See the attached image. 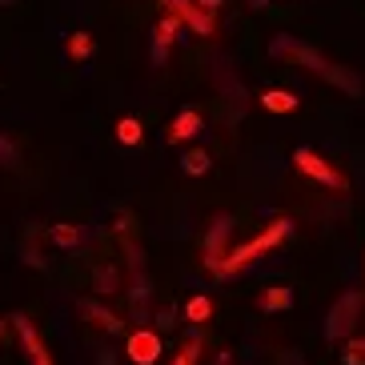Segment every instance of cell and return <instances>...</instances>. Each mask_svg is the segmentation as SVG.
Returning <instances> with one entry per match:
<instances>
[{"instance_id": "cell-1", "label": "cell", "mask_w": 365, "mask_h": 365, "mask_svg": "<svg viewBox=\"0 0 365 365\" xmlns=\"http://www.w3.org/2000/svg\"><path fill=\"white\" fill-rule=\"evenodd\" d=\"M269 56H277V61H293V65H301L305 73H313L317 81L333 85L337 93H345V97H361V93H365L361 76H357L354 68L333 65L329 56H322L313 44L297 41V36H289V33H281V36H273V41H269Z\"/></svg>"}, {"instance_id": "cell-2", "label": "cell", "mask_w": 365, "mask_h": 365, "mask_svg": "<svg viewBox=\"0 0 365 365\" xmlns=\"http://www.w3.org/2000/svg\"><path fill=\"white\" fill-rule=\"evenodd\" d=\"M289 233H293V221H289V217H277V221H273V225H265L257 237H249L245 245L229 249V257L221 261V265H217L213 273H217V277H233V273H245V269L253 265V261H257L261 253H269V249H277V245H281V241H285Z\"/></svg>"}, {"instance_id": "cell-3", "label": "cell", "mask_w": 365, "mask_h": 365, "mask_svg": "<svg viewBox=\"0 0 365 365\" xmlns=\"http://www.w3.org/2000/svg\"><path fill=\"white\" fill-rule=\"evenodd\" d=\"M361 305H365V293L361 289H345L341 297L329 305L325 313V341H349L357 329V317H361Z\"/></svg>"}, {"instance_id": "cell-4", "label": "cell", "mask_w": 365, "mask_h": 365, "mask_svg": "<svg viewBox=\"0 0 365 365\" xmlns=\"http://www.w3.org/2000/svg\"><path fill=\"white\" fill-rule=\"evenodd\" d=\"M293 169L301 173V177H309V181L325 185V189H337V193H349V177H345L341 169H333L329 161H325L317 149H305L301 145L297 153H293Z\"/></svg>"}, {"instance_id": "cell-5", "label": "cell", "mask_w": 365, "mask_h": 365, "mask_svg": "<svg viewBox=\"0 0 365 365\" xmlns=\"http://www.w3.org/2000/svg\"><path fill=\"white\" fill-rule=\"evenodd\" d=\"M233 229H237V221H233L229 213H217L213 225L205 229V237H201V257H205V269H209V273H213V269L229 257V237H233Z\"/></svg>"}, {"instance_id": "cell-6", "label": "cell", "mask_w": 365, "mask_h": 365, "mask_svg": "<svg viewBox=\"0 0 365 365\" xmlns=\"http://www.w3.org/2000/svg\"><path fill=\"white\" fill-rule=\"evenodd\" d=\"M165 9H169L181 24H189L193 33H201V36H217L213 12H205L201 4H197V0H165Z\"/></svg>"}, {"instance_id": "cell-7", "label": "cell", "mask_w": 365, "mask_h": 365, "mask_svg": "<svg viewBox=\"0 0 365 365\" xmlns=\"http://www.w3.org/2000/svg\"><path fill=\"white\" fill-rule=\"evenodd\" d=\"M9 322H12V329L21 333V341H24V354H29V361H33V365H53V357H48V349H44V341H41V333H36V325L29 322L24 313H12Z\"/></svg>"}, {"instance_id": "cell-8", "label": "cell", "mask_w": 365, "mask_h": 365, "mask_svg": "<svg viewBox=\"0 0 365 365\" xmlns=\"http://www.w3.org/2000/svg\"><path fill=\"white\" fill-rule=\"evenodd\" d=\"M125 354H129L133 365H157V357H161V337L153 329H137L129 337V345H125Z\"/></svg>"}, {"instance_id": "cell-9", "label": "cell", "mask_w": 365, "mask_h": 365, "mask_svg": "<svg viewBox=\"0 0 365 365\" xmlns=\"http://www.w3.org/2000/svg\"><path fill=\"white\" fill-rule=\"evenodd\" d=\"M181 36V21L177 16H165V21H157V29H153V68H165V61H169V44Z\"/></svg>"}, {"instance_id": "cell-10", "label": "cell", "mask_w": 365, "mask_h": 365, "mask_svg": "<svg viewBox=\"0 0 365 365\" xmlns=\"http://www.w3.org/2000/svg\"><path fill=\"white\" fill-rule=\"evenodd\" d=\"M201 129H205V117H201V113H197V108H181V113L173 117V125H169V140H173V145L193 140Z\"/></svg>"}, {"instance_id": "cell-11", "label": "cell", "mask_w": 365, "mask_h": 365, "mask_svg": "<svg viewBox=\"0 0 365 365\" xmlns=\"http://www.w3.org/2000/svg\"><path fill=\"white\" fill-rule=\"evenodd\" d=\"M201 354H205V333H201V325H193V329L185 333V341H181V349H177V357H173V365H197Z\"/></svg>"}, {"instance_id": "cell-12", "label": "cell", "mask_w": 365, "mask_h": 365, "mask_svg": "<svg viewBox=\"0 0 365 365\" xmlns=\"http://www.w3.org/2000/svg\"><path fill=\"white\" fill-rule=\"evenodd\" d=\"M297 105H301V97L297 93H289V88H265L261 93V108H269V113H297Z\"/></svg>"}, {"instance_id": "cell-13", "label": "cell", "mask_w": 365, "mask_h": 365, "mask_svg": "<svg viewBox=\"0 0 365 365\" xmlns=\"http://www.w3.org/2000/svg\"><path fill=\"white\" fill-rule=\"evenodd\" d=\"M81 313H85L88 322L97 325V329H105V333H120V317L113 309H105L101 301H81Z\"/></svg>"}, {"instance_id": "cell-14", "label": "cell", "mask_w": 365, "mask_h": 365, "mask_svg": "<svg viewBox=\"0 0 365 365\" xmlns=\"http://www.w3.org/2000/svg\"><path fill=\"white\" fill-rule=\"evenodd\" d=\"M48 241H53L56 249H76L88 241V229L85 225H53L48 229Z\"/></svg>"}, {"instance_id": "cell-15", "label": "cell", "mask_w": 365, "mask_h": 365, "mask_svg": "<svg viewBox=\"0 0 365 365\" xmlns=\"http://www.w3.org/2000/svg\"><path fill=\"white\" fill-rule=\"evenodd\" d=\"M293 305V289H285V285H273V289H261L257 293V309L261 313H281Z\"/></svg>"}, {"instance_id": "cell-16", "label": "cell", "mask_w": 365, "mask_h": 365, "mask_svg": "<svg viewBox=\"0 0 365 365\" xmlns=\"http://www.w3.org/2000/svg\"><path fill=\"white\" fill-rule=\"evenodd\" d=\"M217 85L225 88V101L233 105V117H241V113H245V105H249L241 81H233V76H229V68H217Z\"/></svg>"}, {"instance_id": "cell-17", "label": "cell", "mask_w": 365, "mask_h": 365, "mask_svg": "<svg viewBox=\"0 0 365 365\" xmlns=\"http://www.w3.org/2000/svg\"><path fill=\"white\" fill-rule=\"evenodd\" d=\"M93 289H97L101 297L117 293V289H120V273H117L113 265H97V269H93Z\"/></svg>"}, {"instance_id": "cell-18", "label": "cell", "mask_w": 365, "mask_h": 365, "mask_svg": "<svg viewBox=\"0 0 365 365\" xmlns=\"http://www.w3.org/2000/svg\"><path fill=\"white\" fill-rule=\"evenodd\" d=\"M185 317H189L193 325H205L209 317H213V297H205V293L189 297V305H185Z\"/></svg>"}, {"instance_id": "cell-19", "label": "cell", "mask_w": 365, "mask_h": 365, "mask_svg": "<svg viewBox=\"0 0 365 365\" xmlns=\"http://www.w3.org/2000/svg\"><path fill=\"white\" fill-rule=\"evenodd\" d=\"M181 169L189 173V177H205V173L213 169V161H209V153H205V149H189L181 157Z\"/></svg>"}, {"instance_id": "cell-20", "label": "cell", "mask_w": 365, "mask_h": 365, "mask_svg": "<svg viewBox=\"0 0 365 365\" xmlns=\"http://www.w3.org/2000/svg\"><path fill=\"white\" fill-rule=\"evenodd\" d=\"M117 140L120 145H140V140H145V129H140V120L137 117H120V125H117Z\"/></svg>"}, {"instance_id": "cell-21", "label": "cell", "mask_w": 365, "mask_h": 365, "mask_svg": "<svg viewBox=\"0 0 365 365\" xmlns=\"http://www.w3.org/2000/svg\"><path fill=\"white\" fill-rule=\"evenodd\" d=\"M16 165H21V145L0 133V169H16Z\"/></svg>"}, {"instance_id": "cell-22", "label": "cell", "mask_w": 365, "mask_h": 365, "mask_svg": "<svg viewBox=\"0 0 365 365\" xmlns=\"http://www.w3.org/2000/svg\"><path fill=\"white\" fill-rule=\"evenodd\" d=\"M68 56H73V61H88V56H93V36H88V33H73V36H68Z\"/></svg>"}, {"instance_id": "cell-23", "label": "cell", "mask_w": 365, "mask_h": 365, "mask_svg": "<svg viewBox=\"0 0 365 365\" xmlns=\"http://www.w3.org/2000/svg\"><path fill=\"white\" fill-rule=\"evenodd\" d=\"M341 361H345V365H365V341H345Z\"/></svg>"}, {"instance_id": "cell-24", "label": "cell", "mask_w": 365, "mask_h": 365, "mask_svg": "<svg viewBox=\"0 0 365 365\" xmlns=\"http://www.w3.org/2000/svg\"><path fill=\"white\" fill-rule=\"evenodd\" d=\"M153 322H157V329H173V322H177V309H173V305H161V309L153 313Z\"/></svg>"}, {"instance_id": "cell-25", "label": "cell", "mask_w": 365, "mask_h": 365, "mask_svg": "<svg viewBox=\"0 0 365 365\" xmlns=\"http://www.w3.org/2000/svg\"><path fill=\"white\" fill-rule=\"evenodd\" d=\"M281 365H305V357H301V354H293V349H281Z\"/></svg>"}, {"instance_id": "cell-26", "label": "cell", "mask_w": 365, "mask_h": 365, "mask_svg": "<svg viewBox=\"0 0 365 365\" xmlns=\"http://www.w3.org/2000/svg\"><path fill=\"white\" fill-rule=\"evenodd\" d=\"M197 4H201L205 12H217V9H221V0H197Z\"/></svg>"}, {"instance_id": "cell-27", "label": "cell", "mask_w": 365, "mask_h": 365, "mask_svg": "<svg viewBox=\"0 0 365 365\" xmlns=\"http://www.w3.org/2000/svg\"><path fill=\"white\" fill-rule=\"evenodd\" d=\"M269 0H249V9H265Z\"/></svg>"}, {"instance_id": "cell-28", "label": "cell", "mask_w": 365, "mask_h": 365, "mask_svg": "<svg viewBox=\"0 0 365 365\" xmlns=\"http://www.w3.org/2000/svg\"><path fill=\"white\" fill-rule=\"evenodd\" d=\"M4 333H9V317H0V337H4Z\"/></svg>"}, {"instance_id": "cell-29", "label": "cell", "mask_w": 365, "mask_h": 365, "mask_svg": "<svg viewBox=\"0 0 365 365\" xmlns=\"http://www.w3.org/2000/svg\"><path fill=\"white\" fill-rule=\"evenodd\" d=\"M12 4H16V0H0V9H12Z\"/></svg>"}, {"instance_id": "cell-30", "label": "cell", "mask_w": 365, "mask_h": 365, "mask_svg": "<svg viewBox=\"0 0 365 365\" xmlns=\"http://www.w3.org/2000/svg\"><path fill=\"white\" fill-rule=\"evenodd\" d=\"M0 85H4V81H0Z\"/></svg>"}]
</instances>
